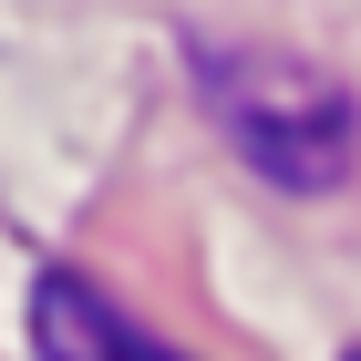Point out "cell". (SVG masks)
I'll list each match as a JSON object with an SVG mask.
<instances>
[{
	"label": "cell",
	"mask_w": 361,
	"mask_h": 361,
	"mask_svg": "<svg viewBox=\"0 0 361 361\" xmlns=\"http://www.w3.org/2000/svg\"><path fill=\"white\" fill-rule=\"evenodd\" d=\"M186 73H196V93H207V114H217V135L238 145L269 186L320 196V186L351 176V155H361V104H351V83L320 73V62H300V52H248V42H196Z\"/></svg>",
	"instance_id": "cell-1"
},
{
	"label": "cell",
	"mask_w": 361,
	"mask_h": 361,
	"mask_svg": "<svg viewBox=\"0 0 361 361\" xmlns=\"http://www.w3.org/2000/svg\"><path fill=\"white\" fill-rule=\"evenodd\" d=\"M31 351L42 361H186V351H166L145 320H124V310H114L93 279H73V269L31 279Z\"/></svg>",
	"instance_id": "cell-2"
},
{
	"label": "cell",
	"mask_w": 361,
	"mask_h": 361,
	"mask_svg": "<svg viewBox=\"0 0 361 361\" xmlns=\"http://www.w3.org/2000/svg\"><path fill=\"white\" fill-rule=\"evenodd\" d=\"M341 361H361V341H351V351H341Z\"/></svg>",
	"instance_id": "cell-3"
}]
</instances>
